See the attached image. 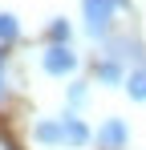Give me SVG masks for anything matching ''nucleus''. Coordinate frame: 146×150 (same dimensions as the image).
<instances>
[{"label":"nucleus","mask_w":146,"mask_h":150,"mask_svg":"<svg viewBox=\"0 0 146 150\" xmlns=\"http://www.w3.org/2000/svg\"><path fill=\"white\" fill-rule=\"evenodd\" d=\"M16 37H21V21H16L12 12H0V41H4V45H12Z\"/></svg>","instance_id":"8"},{"label":"nucleus","mask_w":146,"mask_h":150,"mask_svg":"<svg viewBox=\"0 0 146 150\" xmlns=\"http://www.w3.org/2000/svg\"><path fill=\"white\" fill-rule=\"evenodd\" d=\"M97 81H101V85H122V81H126V73H122V61L106 57V61L97 65Z\"/></svg>","instance_id":"6"},{"label":"nucleus","mask_w":146,"mask_h":150,"mask_svg":"<svg viewBox=\"0 0 146 150\" xmlns=\"http://www.w3.org/2000/svg\"><path fill=\"white\" fill-rule=\"evenodd\" d=\"M61 134H65V146H85L89 142V126L81 122V118H73V114L61 118Z\"/></svg>","instance_id":"4"},{"label":"nucleus","mask_w":146,"mask_h":150,"mask_svg":"<svg viewBox=\"0 0 146 150\" xmlns=\"http://www.w3.org/2000/svg\"><path fill=\"white\" fill-rule=\"evenodd\" d=\"M126 93H130L134 101H146V65H138L134 73L126 77Z\"/></svg>","instance_id":"7"},{"label":"nucleus","mask_w":146,"mask_h":150,"mask_svg":"<svg viewBox=\"0 0 146 150\" xmlns=\"http://www.w3.org/2000/svg\"><path fill=\"white\" fill-rule=\"evenodd\" d=\"M0 150H16V146H12V138H8L4 130H0Z\"/></svg>","instance_id":"11"},{"label":"nucleus","mask_w":146,"mask_h":150,"mask_svg":"<svg viewBox=\"0 0 146 150\" xmlns=\"http://www.w3.org/2000/svg\"><path fill=\"white\" fill-rule=\"evenodd\" d=\"M49 45H69V25L65 21H53L49 25Z\"/></svg>","instance_id":"9"},{"label":"nucleus","mask_w":146,"mask_h":150,"mask_svg":"<svg viewBox=\"0 0 146 150\" xmlns=\"http://www.w3.org/2000/svg\"><path fill=\"white\" fill-rule=\"evenodd\" d=\"M41 65H45V73H53V77L73 73V69H77V53H73L69 45H49L45 57H41Z\"/></svg>","instance_id":"2"},{"label":"nucleus","mask_w":146,"mask_h":150,"mask_svg":"<svg viewBox=\"0 0 146 150\" xmlns=\"http://www.w3.org/2000/svg\"><path fill=\"white\" fill-rule=\"evenodd\" d=\"M97 142H101V150H122L126 142H130V130H126V122H122V118H110V122L101 126Z\"/></svg>","instance_id":"3"},{"label":"nucleus","mask_w":146,"mask_h":150,"mask_svg":"<svg viewBox=\"0 0 146 150\" xmlns=\"http://www.w3.org/2000/svg\"><path fill=\"white\" fill-rule=\"evenodd\" d=\"M126 0H81V16H85V33L89 37H106L114 25V8H122Z\"/></svg>","instance_id":"1"},{"label":"nucleus","mask_w":146,"mask_h":150,"mask_svg":"<svg viewBox=\"0 0 146 150\" xmlns=\"http://www.w3.org/2000/svg\"><path fill=\"white\" fill-rule=\"evenodd\" d=\"M89 101V89H85V81H77V85H69V105L77 110V105H85Z\"/></svg>","instance_id":"10"},{"label":"nucleus","mask_w":146,"mask_h":150,"mask_svg":"<svg viewBox=\"0 0 146 150\" xmlns=\"http://www.w3.org/2000/svg\"><path fill=\"white\" fill-rule=\"evenodd\" d=\"M4 85L8 81H4V53H0V98H4Z\"/></svg>","instance_id":"12"},{"label":"nucleus","mask_w":146,"mask_h":150,"mask_svg":"<svg viewBox=\"0 0 146 150\" xmlns=\"http://www.w3.org/2000/svg\"><path fill=\"white\" fill-rule=\"evenodd\" d=\"M33 134H37V142H41V146H65V134H61V118H57V122H37V130H33Z\"/></svg>","instance_id":"5"}]
</instances>
